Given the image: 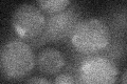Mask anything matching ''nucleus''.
<instances>
[{
    "label": "nucleus",
    "mask_w": 127,
    "mask_h": 84,
    "mask_svg": "<svg viewBox=\"0 0 127 84\" xmlns=\"http://www.w3.org/2000/svg\"><path fill=\"white\" fill-rule=\"evenodd\" d=\"M36 65V56L26 40L13 38L5 41L0 50V67L3 78L19 80L32 73Z\"/></svg>",
    "instance_id": "1"
},
{
    "label": "nucleus",
    "mask_w": 127,
    "mask_h": 84,
    "mask_svg": "<svg viewBox=\"0 0 127 84\" xmlns=\"http://www.w3.org/2000/svg\"><path fill=\"white\" fill-rule=\"evenodd\" d=\"M109 27L98 18L82 19L70 37L73 50L85 56L101 54L110 41Z\"/></svg>",
    "instance_id": "2"
},
{
    "label": "nucleus",
    "mask_w": 127,
    "mask_h": 84,
    "mask_svg": "<svg viewBox=\"0 0 127 84\" xmlns=\"http://www.w3.org/2000/svg\"><path fill=\"white\" fill-rule=\"evenodd\" d=\"M117 63L103 55H90L82 60L77 78L81 84H116Z\"/></svg>",
    "instance_id": "3"
},
{
    "label": "nucleus",
    "mask_w": 127,
    "mask_h": 84,
    "mask_svg": "<svg viewBox=\"0 0 127 84\" xmlns=\"http://www.w3.org/2000/svg\"><path fill=\"white\" fill-rule=\"evenodd\" d=\"M46 20L47 16L37 5L22 3L12 15V26L19 38L29 41L45 32Z\"/></svg>",
    "instance_id": "4"
},
{
    "label": "nucleus",
    "mask_w": 127,
    "mask_h": 84,
    "mask_svg": "<svg viewBox=\"0 0 127 84\" xmlns=\"http://www.w3.org/2000/svg\"><path fill=\"white\" fill-rule=\"evenodd\" d=\"M81 20V13L74 7H68L59 13L48 15L45 27L48 42L55 44L70 42L71 35Z\"/></svg>",
    "instance_id": "5"
},
{
    "label": "nucleus",
    "mask_w": 127,
    "mask_h": 84,
    "mask_svg": "<svg viewBox=\"0 0 127 84\" xmlns=\"http://www.w3.org/2000/svg\"><path fill=\"white\" fill-rule=\"evenodd\" d=\"M66 57L59 50L46 47L36 56V67L43 75H58L65 68Z\"/></svg>",
    "instance_id": "6"
},
{
    "label": "nucleus",
    "mask_w": 127,
    "mask_h": 84,
    "mask_svg": "<svg viewBox=\"0 0 127 84\" xmlns=\"http://www.w3.org/2000/svg\"><path fill=\"white\" fill-rule=\"evenodd\" d=\"M109 27L111 36L122 37L127 34V9L118 7L111 10L103 19Z\"/></svg>",
    "instance_id": "7"
},
{
    "label": "nucleus",
    "mask_w": 127,
    "mask_h": 84,
    "mask_svg": "<svg viewBox=\"0 0 127 84\" xmlns=\"http://www.w3.org/2000/svg\"><path fill=\"white\" fill-rule=\"evenodd\" d=\"M100 55L109 58L113 62H116L117 64L119 62H121L126 55V43L124 38L111 36L108 45Z\"/></svg>",
    "instance_id": "8"
},
{
    "label": "nucleus",
    "mask_w": 127,
    "mask_h": 84,
    "mask_svg": "<svg viewBox=\"0 0 127 84\" xmlns=\"http://www.w3.org/2000/svg\"><path fill=\"white\" fill-rule=\"evenodd\" d=\"M36 5L48 15H52L67 10L71 5V1L69 0H39L36 2Z\"/></svg>",
    "instance_id": "9"
},
{
    "label": "nucleus",
    "mask_w": 127,
    "mask_h": 84,
    "mask_svg": "<svg viewBox=\"0 0 127 84\" xmlns=\"http://www.w3.org/2000/svg\"><path fill=\"white\" fill-rule=\"evenodd\" d=\"M53 83L54 84H81L76 76L66 73V71H63V73H59L58 75H56Z\"/></svg>",
    "instance_id": "10"
},
{
    "label": "nucleus",
    "mask_w": 127,
    "mask_h": 84,
    "mask_svg": "<svg viewBox=\"0 0 127 84\" xmlns=\"http://www.w3.org/2000/svg\"><path fill=\"white\" fill-rule=\"evenodd\" d=\"M27 42L29 43L33 49H38V47H41L42 45L46 44V43L48 42V39L46 37L45 32H43L42 34H40L39 36H37V37L31 39V40H29V41H27Z\"/></svg>",
    "instance_id": "11"
},
{
    "label": "nucleus",
    "mask_w": 127,
    "mask_h": 84,
    "mask_svg": "<svg viewBox=\"0 0 127 84\" xmlns=\"http://www.w3.org/2000/svg\"><path fill=\"white\" fill-rule=\"evenodd\" d=\"M23 84H54V83H52L51 81H49L48 79L43 78V77H38V76H36V77L29 78Z\"/></svg>",
    "instance_id": "12"
},
{
    "label": "nucleus",
    "mask_w": 127,
    "mask_h": 84,
    "mask_svg": "<svg viewBox=\"0 0 127 84\" xmlns=\"http://www.w3.org/2000/svg\"><path fill=\"white\" fill-rule=\"evenodd\" d=\"M120 84H127V68L125 69V71H124V73H123V75H122Z\"/></svg>",
    "instance_id": "13"
}]
</instances>
